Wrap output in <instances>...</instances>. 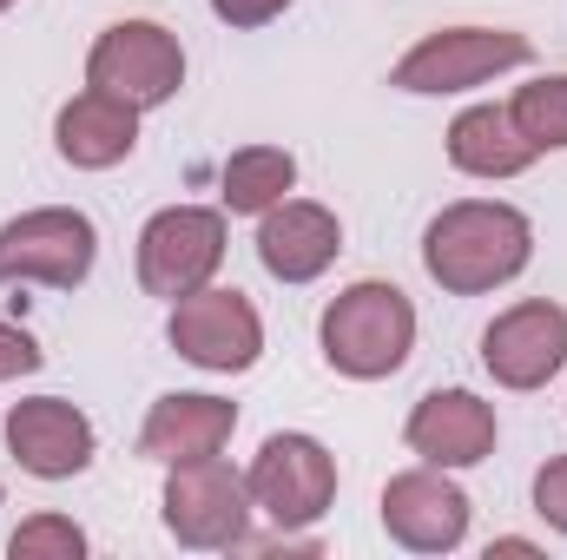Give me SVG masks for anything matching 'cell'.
Wrapping results in <instances>:
<instances>
[{
  "label": "cell",
  "instance_id": "6da1fadb",
  "mask_svg": "<svg viewBox=\"0 0 567 560\" xmlns=\"http://www.w3.org/2000/svg\"><path fill=\"white\" fill-rule=\"evenodd\" d=\"M535 258V225L502 198H462L423 231V265L449 297H482L522 278Z\"/></svg>",
  "mask_w": 567,
  "mask_h": 560
},
{
  "label": "cell",
  "instance_id": "7a4b0ae2",
  "mask_svg": "<svg viewBox=\"0 0 567 560\" xmlns=\"http://www.w3.org/2000/svg\"><path fill=\"white\" fill-rule=\"evenodd\" d=\"M416 350V310L396 283H350L330 310H323V356L330 370L357 376V383H377V376H396Z\"/></svg>",
  "mask_w": 567,
  "mask_h": 560
},
{
  "label": "cell",
  "instance_id": "3957f363",
  "mask_svg": "<svg viewBox=\"0 0 567 560\" xmlns=\"http://www.w3.org/2000/svg\"><path fill=\"white\" fill-rule=\"evenodd\" d=\"M93 258H100V231L73 205H40V211H20L13 225H0V283L73 290V283H86Z\"/></svg>",
  "mask_w": 567,
  "mask_h": 560
},
{
  "label": "cell",
  "instance_id": "277c9868",
  "mask_svg": "<svg viewBox=\"0 0 567 560\" xmlns=\"http://www.w3.org/2000/svg\"><path fill=\"white\" fill-rule=\"evenodd\" d=\"M535 46L528 33H508V27H449V33H429L423 46H410L390 73V86L403 93H462V86H482L508 66H528Z\"/></svg>",
  "mask_w": 567,
  "mask_h": 560
},
{
  "label": "cell",
  "instance_id": "5b68a950",
  "mask_svg": "<svg viewBox=\"0 0 567 560\" xmlns=\"http://www.w3.org/2000/svg\"><path fill=\"white\" fill-rule=\"evenodd\" d=\"M86 86L126 100V106H165L185 86V53L158 20H120L86 53Z\"/></svg>",
  "mask_w": 567,
  "mask_h": 560
},
{
  "label": "cell",
  "instance_id": "8992f818",
  "mask_svg": "<svg viewBox=\"0 0 567 560\" xmlns=\"http://www.w3.org/2000/svg\"><path fill=\"white\" fill-rule=\"evenodd\" d=\"M218 265H225V211L172 205L140 231V283L165 303L205 290L218 278Z\"/></svg>",
  "mask_w": 567,
  "mask_h": 560
},
{
  "label": "cell",
  "instance_id": "52a82bcc",
  "mask_svg": "<svg viewBox=\"0 0 567 560\" xmlns=\"http://www.w3.org/2000/svg\"><path fill=\"white\" fill-rule=\"evenodd\" d=\"M251 521V488L218 462V455H192L172 462L165 481V528L185 548H238Z\"/></svg>",
  "mask_w": 567,
  "mask_h": 560
},
{
  "label": "cell",
  "instance_id": "ba28073f",
  "mask_svg": "<svg viewBox=\"0 0 567 560\" xmlns=\"http://www.w3.org/2000/svg\"><path fill=\"white\" fill-rule=\"evenodd\" d=\"M245 488H251V508H265L278 528H310L337 501V462L310 435H271L258 448Z\"/></svg>",
  "mask_w": 567,
  "mask_h": 560
},
{
  "label": "cell",
  "instance_id": "9c48e42d",
  "mask_svg": "<svg viewBox=\"0 0 567 560\" xmlns=\"http://www.w3.org/2000/svg\"><path fill=\"white\" fill-rule=\"evenodd\" d=\"M172 350L185 363H198V370L231 376V370H251L258 363L265 323H258V310H251L245 290H212L205 283V290H192V297L172 303Z\"/></svg>",
  "mask_w": 567,
  "mask_h": 560
},
{
  "label": "cell",
  "instance_id": "30bf717a",
  "mask_svg": "<svg viewBox=\"0 0 567 560\" xmlns=\"http://www.w3.org/2000/svg\"><path fill=\"white\" fill-rule=\"evenodd\" d=\"M482 363L502 390H542L567 363V310L548 297H528L515 310H502L482 330Z\"/></svg>",
  "mask_w": 567,
  "mask_h": 560
},
{
  "label": "cell",
  "instance_id": "8fae6325",
  "mask_svg": "<svg viewBox=\"0 0 567 560\" xmlns=\"http://www.w3.org/2000/svg\"><path fill=\"white\" fill-rule=\"evenodd\" d=\"M383 528L390 541H403L410 554H449L468 535V495L442 475V468H410L390 475L383 488Z\"/></svg>",
  "mask_w": 567,
  "mask_h": 560
},
{
  "label": "cell",
  "instance_id": "7c38bea8",
  "mask_svg": "<svg viewBox=\"0 0 567 560\" xmlns=\"http://www.w3.org/2000/svg\"><path fill=\"white\" fill-rule=\"evenodd\" d=\"M7 448L27 475L40 481H66L93 462V422L80 416L66 396H33L7 409Z\"/></svg>",
  "mask_w": 567,
  "mask_h": 560
},
{
  "label": "cell",
  "instance_id": "4fadbf2b",
  "mask_svg": "<svg viewBox=\"0 0 567 560\" xmlns=\"http://www.w3.org/2000/svg\"><path fill=\"white\" fill-rule=\"evenodd\" d=\"M410 448L429 468H475L495 455V409L468 390H429L410 409Z\"/></svg>",
  "mask_w": 567,
  "mask_h": 560
},
{
  "label": "cell",
  "instance_id": "5bb4252c",
  "mask_svg": "<svg viewBox=\"0 0 567 560\" xmlns=\"http://www.w3.org/2000/svg\"><path fill=\"white\" fill-rule=\"evenodd\" d=\"M337 251H343V231H337V218H330L323 205H310V198H278V205L265 211V225H258V258H265V271L284 278V283L323 278Z\"/></svg>",
  "mask_w": 567,
  "mask_h": 560
},
{
  "label": "cell",
  "instance_id": "9a60e30c",
  "mask_svg": "<svg viewBox=\"0 0 567 560\" xmlns=\"http://www.w3.org/2000/svg\"><path fill=\"white\" fill-rule=\"evenodd\" d=\"M53 145H60L66 165H80V172H106V165H120V158L140 145V106H126V100L86 86L80 100L60 106V120H53Z\"/></svg>",
  "mask_w": 567,
  "mask_h": 560
},
{
  "label": "cell",
  "instance_id": "2e32d148",
  "mask_svg": "<svg viewBox=\"0 0 567 560\" xmlns=\"http://www.w3.org/2000/svg\"><path fill=\"white\" fill-rule=\"evenodd\" d=\"M238 428V409L225 396H158L140 428V455L152 462H192V455H218Z\"/></svg>",
  "mask_w": 567,
  "mask_h": 560
},
{
  "label": "cell",
  "instance_id": "e0dca14e",
  "mask_svg": "<svg viewBox=\"0 0 567 560\" xmlns=\"http://www.w3.org/2000/svg\"><path fill=\"white\" fill-rule=\"evenodd\" d=\"M449 165L468 172V178H515V172L535 165V145L522 139L508 106H468L449 126Z\"/></svg>",
  "mask_w": 567,
  "mask_h": 560
},
{
  "label": "cell",
  "instance_id": "ac0fdd59",
  "mask_svg": "<svg viewBox=\"0 0 567 560\" xmlns=\"http://www.w3.org/2000/svg\"><path fill=\"white\" fill-rule=\"evenodd\" d=\"M290 185H297V158L284 145H245L225 158V205L245 218H265Z\"/></svg>",
  "mask_w": 567,
  "mask_h": 560
},
{
  "label": "cell",
  "instance_id": "d6986e66",
  "mask_svg": "<svg viewBox=\"0 0 567 560\" xmlns=\"http://www.w3.org/2000/svg\"><path fill=\"white\" fill-rule=\"evenodd\" d=\"M508 120L522 126V139L535 152H567V73H548V80L522 86Z\"/></svg>",
  "mask_w": 567,
  "mask_h": 560
},
{
  "label": "cell",
  "instance_id": "ffe728a7",
  "mask_svg": "<svg viewBox=\"0 0 567 560\" xmlns=\"http://www.w3.org/2000/svg\"><path fill=\"white\" fill-rule=\"evenodd\" d=\"M7 554H13V560H80V554H86V535H80L66 515H33V521H20V528H13Z\"/></svg>",
  "mask_w": 567,
  "mask_h": 560
},
{
  "label": "cell",
  "instance_id": "44dd1931",
  "mask_svg": "<svg viewBox=\"0 0 567 560\" xmlns=\"http://www.w3.org/2000/svg\"><path fill=\"white\" fill-rule=\"evenodd\" d=\"M40 363H47V356H40V343L0 317V383H13V376H33Z\"/></svg>",
  "mask_w": 567,
  "mask_h": 560
},
{
  "label": "cell",
  "instance_id": "7402d4cb",
  "mask_svg": "<svg viewBox=\"0 0 567 560\" xmlns=\"http://www.w3.org/2000/svg\"><path fill=\"white\" fill-rule=\"evenodd\" d=\"M535 508H542L548 528H561L567 535V455H555V462L535 475Z\"/></svg>",
  "mask_w": 567,
  "mask_h": 560
},
{
  "label": "cell",
  "instance_id": "603a6c76",
  "mask_svg": "<svg viewBox=\"0 0 567 560\" xmlns=\"http://www.w3.org/2000/svg\"><path fill=\"white\" fill-rule=\"evenodd\" d=\"M290 0H212V13L225 20V27H265V20H278Z\"/></svg>",
  "mask_w": 567,
  "mask_h": 560
},
{
  "label": "cell",
  "instance_id": "cb8c5ba5",
  "mask_svg": "<svg viewBox=\"0 0 567 560\" xmlns=\"http://www.w3.org/2000/svg\"><path fill=\"white\" fill-rule=\"evenodd\" d=\"M7 7H13V0H0V13H7Z\"/></svg>",
  "mask_w": 567,
  "mask_h": 560
}]
</instances>
